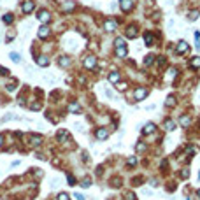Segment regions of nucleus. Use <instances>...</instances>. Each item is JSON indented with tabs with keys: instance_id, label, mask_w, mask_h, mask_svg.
I'll use <instances>...</instances> for the list:
<instances>
[{
	"instance_id": "12",
	"label": "nucleus",
	"mask_w": 200,
	"mask_h": 200,
	"mask_svg": "<svg viewBox=\"0 0 200 200\" xmlns=\"http://www.w3.org/2000/svg\"><path fill=\"white\" fill-rule=\"evenodd\" d=\"M104 28H105V32H114L116 28H118V21L116 20H105V23H104Z\"/></svg>"
},
{
	"instance_id": "52",
	"label": "nucleus",
	"mask_w": 200,
	"mask_h": 200,
	"mask_svg": "<svg viewBox=\"0 0 200 200\" xmlns=\"http://www.w3.org/2000/svg\"><path fill=\"white\" fill-rule=\"evenodd\" d=\"M197 197H198V198H200V188H198V190H197Z\"/></svg>"
},
{
	"instance_id": "41",
	"label": "nucleus",
	"mask_w": 200,
	"mask_h": 200,
	"mask_svg": "<svg viewBox=\"0 0 200 200\" xmlns=\"http://www.w3.org/2000/svg\"><path fill=\"white\" fill-rule=\"evenodd\" d=\"M125 197H127V200H137L135 193H132V191H128V193H127V195H125Z\"/></svg>"
},
{
	"instance_id": "36",
	"label": "nucleus",
	"mask_w": 200,
	"mask_h": 200,
	"mask_svg": "<svg viewBox=\"0 0 200 200\" xmlns=\"http://www.w3.org/2000/svg\"><path fill=\"white\" fill-rule=\"evenodd\" d=\"M5 90H7V91H14V90H16V81H11V84L7 83V86H5Z\"/></svg>"
},
{
	"instance_id": "50",
	"label": "nucleus",
	"mask_w": 200,
	"mask_h": 200,
	"mask_svg": "<svg viewBox=\"0 0 200 200\" xmlns=\"http://www.w3.org/2000/svg\"><path fill=\"white\" fill-rule=\"evenodd\" d=\"M186 151H188V153H195V148H191V146H188V148H186Z\"/></svg>"
},
{
	"instance_id": "9",
	"label": "nucleus",
	"mask_w": 200,
	"mask_h": 200,
	"mask_svg": "<svg viewBox=\"0 0 200 200\" xmlns=\"http://www.w3.org/2000/svg\"><path fill=\"white\" fill-rule=\"evenodd\" d=\"M120 9L123 12H130L134 9V0H120Z\"/></svg>"
},
{
	"instance_id": "8",
	"label": "nucleus",
	"mask_w": 200,
	"mask_h": 200,
	"mask_svg": "<svg viewBox=\"0 0 200 200\" xmlns=\"http://www.w3.org/2000/svg\"><path fill=\"white\" fill-rule=\"evenodd\" d=\"M137 34H139L137 25H128V27H127V30H125V37H128V39H135Z\"/></svg>"
},
{
	"instance_id": "21",
	"label": "nucleus",
	"mask_w": 200,
	"mask_h": 200,
	"mask_svg": "<svg viewBox=\"0 0 200 200\" xmlns=\"http://www.w3.org/2000/svg\"><path fill=\"white\" fill-rule=\"evenodd\" d=\"M163 128L167 130V132L176 130V121H174V120H165V121H163Z\"/></svg>"
},
{
	"instance_id": "6",
	"label": "nucleus",
	"mask_w": 200,
	"mask_h": 200,
	"mask_svg": "<svg viewBox=\"0 0 200 200\" xmlns=\"http://www.w3.org/2000/svg\"><path fill=\"white\" fill-rule=\"evenodd\" d=\"M37 37H39V39H48V37H51V28L49 27H48V25H42V27H41V28L37 30Z\"/></svg>"
},
{
	"instance_id": "10",
	"label": "nucleus",
	"mask_w": 200,
	"mask_h": 200,
	"mask_svg": "<svg viewBox=\"0 0 200 200\" xmlns=\"http://www.w3.org/2000/svg\"><path fill=\"white\" fill-rule=\"evenodd\" d=\"M42 135H35V134H34V135H30V139H28V144L30 146H32V148H39V146H41V144H42Z\"/></svg>"
},
{
	"instance_id": "4",
	"label": "nucleus",
	"mask_w": 200,
	"mask_h": 200,
	"mask_svg": "<svg viewBox=\"0 0 200 200\" xmlns=\"http://www.w3.org/2000/svg\"><path fill=\"white\" fill-rule=\"evenodd\" d=\"M34 9H35V2H34V0H25V2L21 4V12L23 14H30Z\"/></svg>"
},
{
	"instance_id": "16",
	"label": "nucleus",
	"mask_w": 200,
	"mask_h": 200,
	"mask_svg": "<svg viewBox=\"0 0 200 200\" xmlns=\"http://www.w3.org/2000/svg\"><path fill=\"white\" fill-rule=\"evenodd\" d=\"M155 130H156V125L155 123H146L142 128V135H149V134H155Z\"/></svg>"
},
{
	"instance_id": "34",
	"label": "nucleus",
	"mask_w": 200,
	"mask_h": 200,
	"mask_svg": "<svg viewBox=\"0 0 200 200\" xmlns=\"http://www.w3.org/2000/svg\"><path fill=\"white\" fill-rule=\"evenodd\" d=\"M28 107H30V111H39L41 109V102H32Z\"/></svg>"
},
{
	"instance_id": "5",
	"label": "nucleus",
	"mask_w": 200,
	"mask_h": 200,
	"mask_svg": "<svg viewBox=\"0 0 200 200\" xmlns=\"http://www.w3.org/2000/svg\"><path fill=\"white\" fill-rule=\"evenodd\" d=\"M95 137H97V141H105L109 137V130L105 127H98L95 130Z\"/></svg>"
},
{
	"instance_id": "25",
	"label": "nucleus",
	"mask_w": 200,
	"mask_h": 200,
	"mask_svg": "<svg viewBox=\"0 0 200 200\" xmlns=\"http://www.w3.org/2000/svg\"><path fill=\"white\" fill-rule=\"evenodd\" d=\"M70 62H72V60H70L69 56H60V60H58V65L63 69V67H69V65H70Z\"/></svg>"
},
{
	"instance_id": "15",
	"label": "nucleus",
	"mask_w": 200,
	"mask_h": 200,
	"mask_svg": "<svg viewBox=\"0 0 200 200\" xmlns=\"http://www.w3.org/2000/svg\"><path fill=\"white\" fill-rule=\"evenodd\" d=\"M179 125H181L183 128H188V127L191 125V116H188V114H183L181 118H179Z\"/></svg>"
},
{
	"instance_id": "3",
	"label": "nucleus",
	"mask_w": 200,
	"mask_h": 200,
	"mask_svg": "<svg viewBox=\"0 0 200 200\" xmlns=\"http://www.w3.org/2000/svg\"><path fill=\"white\" fill-rule=\"evenodd\" d=\"M83 65H84V69H88V70H93V69L97 67V56H95V55H88V56L84 58Z\"/></svg>"
},
{
	"instance_id": "31",
	"label": "nucleus",
	"mask_w": 200,
	"mask_h": 200,
	"mask_svg": "<svg viewBox=\"0 0 200 200\" xmlns=\"http://www.w3.org/2000/svg\"><path fill=\"white\" fill-rule=\"evenodd\" d=\"M176 74H177V69H176V67H170V69H169V72H167V77H165V79L169 81V79H172Z\"/></svg>"
},
{
	"instance_id": "26",
	"label": "nucleus",
	"mask_w": 200,
	"mask_h": 200,
	"mask_svg": "<svg viewBox=\"0 0 200 200\" xmlns=\"http://www.w3.org/2000/svg\"><path fill=\"white\" fill-rule=\"evenodd\" d=\"M190 67H191V69H195V70H197V69H200V56H193L191 60H190Z\"/></svg>"
},
{
	"instance_id": "11",
	"label": "nucleus",
	"mask_w": 200,
	"mask_h": 200,
	"mask_svg": "<svg viewBox=\"0 0 200 200\" xmlns=\"http://www.w3.org/2000/svg\"><path fill=\"white\" fill-rule=\"evenodd\" d=\"M188 49H190V46H188L186 41H179V42L176 44V53H177V55H184Z\"/></svg>"
},
{
	"instance_id": "37",
	"label": "nucleus",
	"mask_w": 200,
	"mask_h": 200,
	"mask_svg": "<svg viewBox=\"0 0 200 200\" xmlns=\"http://www.w3.org/2000/svg\"><path fill=\"white\" fill-rule=\"evenodd\" d=\"M67 181H69V184H70V186L76 184V177H74L72 174H67Z\"/></svg>"
},
{
	"instance_id": "7",
	"label": "nucleus",
	"mask_w": 200,
	"mask_h": 200,
	"mask_svg": "<svg viewBox=\"0 0 200 200\" xmlns=\"http://www.w3.org/2000/svg\"><path fill=\"white\" fill-rule=\"evenodd\" d=\"M35 62L39 67H42V69H46V67H49L51 65V58L48 56V55H41V56L35 58Z\"/></svg>"
},
{
	"instance_id": "20",
	"label": "nucleus",
	"mask_w": 200,
	"mask_h": 200,
	"mask_svg": "<svg viewBox=\"0 0 200 200\" xmlns=\"http://www.w3.org/2000/svg\"><path fill=\"white\" fill-rule=\"evenodd\" d=\"M176 104H177L176 97H174V95H169V97H167V100H165V107H167V109H172Z\"/></svg>"
},
{
	"instance_id": "24",
	"label": "nucleus",
	"mask_w": 200,
	"mask_h": 200,
	"mask_svg": "<svg viewBox=\"0 0 200 200\" xmlns=\"http://www.w3.org/2000/svg\"><path fill=\"white\" fill-rule=\"evenodd\" d=\"M2 21L5 23V25H11V23L14 21V14L12 12H5V14L2 16Z\"/></svg>"
},
{
	"instance_id": "28",
	"label": "nucleus",
	"mask_w": 200,
	"mask_h": 200,
	"mask_svg": "<svg viewBox=\"0 0 200 200\" xmlns=\"http://www.w3.org/2000/svg\"><path fill=\"white\" fill-rule=\"evenodd\" d=\"M56 137H58V141H60V142H63L65 139H69V132H67V130H60Z\"/></svg>"
},
{
	"instance_id": "51",
	"label": "nucleus",
	"mask_w": 200,
	"mask_h": 200,
	"mask_svg": "<svg viewBox=\"0 0 200 200\" xmlns=\"http://www.w3.org/2000/svg\"><path fill=\"white\" fill-rule=\"evenodd\" d=\"M165 4H167V5H172L174 2H172V0H165Z\"/></svg>"
},
{
	"instance_id": "19",
	"label": "nucleus",
	"mask_w": 200,
	"mask_h": 200,
	"mask_svg": "<svg viewBox=\"0 0 200 200\" xmlns=\"http://www.w3.org/2000/svg\"><path fill=\"white\" fill-rule=\"evenodd\" d=\"M69 111H70L72 114H79V112H81V105H79L77 102H70V104H69Z\"/></svg>"
},
{
	"instance_id": "30",
	"label": "nucleus",
	"mask_w": 200,
	"mask_h": 200,
	"mask_svg": "<svg viewBox=\"0 0 200 200\" xmlns=\"http://www.w3.org/2000/svg\"><path fill=\"white\" fill-rule=\"evenodd\" d=\"M116 88H118V91H127V90H128V83H127V81H123V83L120 81Z\"/></svg>"
},
{
	"instance_id": "17",
	"label": "nucleus",
	"mask_w": 200,
	"mask_h": 200,
	"mask_svg": "<svg viewBox=\"0 0 200 200\" xmlns=\"http://www.w3.org/2000/svg\"><path fill=\"white\" fill-rule=\"evenodd\" d=\"M114 55L116 58H127V55H128V49H127V46H121V48H114Z\"/></svg>"
},
{
	"instance_id": "27",
	"label": "nucleus",
	"mask_w": 200,
	"mask_h": 200,
	"mask_svg": "<svg viewBox=\"0 0 200 200\" xmlns=\"http://www.w3.org/2000/svg\"><path fill=\"white\" fill-rule=\"evenodd\" d=\"M9 58L14 62V63H21V56H20V53H16V51H12V53H9Z\"/></svg>"
},
{
	"instance_id": "29",
	"label": "nucleus",
	"mask_w": 200,
	"mask_h": 200,
	"mask_svg": "<svg viewBox=\"0 0 200 200\" xmlns=\"http://www.w3.org/2000/svg\"><path fill=\"white\" fill-rule=\"evenodd\" d=\"M155 55H148V56L144 58V67H149V65H153V62H155Z\"/></svg>"
},
{
	"instance_id": "54",
	"label": "nucleus",
	"mask_w": 200,
	"mask_h": 200,
	"mask_svg": "<svg viewBox=\"0 0 200 200\" xmlns=\"http://www.w3.org/2000/svg\"><path fill=\"white\" fill-rule=\"evenodd\" d=\"M198 179H200V170H198Z\"/></svg>"
},
{
	"instance_id": "1",
	"label": "nucleus",
	"mask_w": 200,
	"mask_h": 200,
	"mask_svg": "<svg viewBox=\"0 0 200 200\" xmlns=\"http://www.w3.org/2000/svg\"><path fill=\"white\" fill-rule=\"evenodd\" d=\"M148 95H149V90L146 86H137L135 91H134V100L135 102H142V100H146Z\"/></svg>"
},
{
	"instance_id": "53",
	"label": "nucleus",
	"mask_w": 200,
	"mask_h": 200,
	"mask_svg": "<svg viewBox=\"0 0 200 200\" xmlns=\"http://www.w3.org/2000/svg\"><path fill=\"white\" fill-rule=\"evenodd\" d=\"M2 141H4V137H2V135H0V144H2Z\"/></svg>"
},
{
	"instance_id": "33",
	"label": "nucleus",
	"mask_w": 200,
	"mask_h": 200,
	"mask_svg": "<svg viewBox=\"0 0 200 200\" xmlns=\"http://www.w3.org/2000/svg\"><path fill=\"white\" fill-rule=\"evenodd\" d=\"M121 46H127V44H125V39L118 37V39L114 41V48H121Z\"/></svg>"
},
{
	"instance_id": "49",
	"label": "nucleus",
	"mask_w": 200,
	"mask_h": 200,
	"mask_svg": "<svg viewBox=\"0 0 200 200\" xmlns=\"http://www.w3.org/2000/svg\"><path fill=\"white\" fill-rule=\"evenodd\" d=\"M9 74V70L7 69H4V67H0V76H7Z\"/></svg>"
},
{
	"instance_id": "14",
	"label": "nucleus",
	"mask_w": 200,
	"mask_h": 200,
	"mask_svg": "<svg viewBox=\"0 0 200 200\" xmlns=\"http://www.w3.org/2000/svg\"><path fill=\"white\" fill-rule=\"evenodd\" d=\"M76 7H77V4H76L74 0H65L63 2V11L65 12H72V11H76Z\"/></svg>"
},
{
	"instance_id": "2",
	"label": "nucleus",
	"mask_w": 200,
	"mask_h": 200,
	"mask_svg": "<svg viewBox=\"0 0 200 200\" xmlns=\"http://www.w3.org/2000/svg\"><path fill=\"white\" fill-rule=\"evenodd\" d=\"M37 20L42 23V25H48V23L51 21V12L48 9H41V11L37 12Z\"/></svg>"
},
{
	"instance_id": "18",
	"label": "nucleus",
	"mask_w": 200,
	"mask_h": 200,
	"mask_svg": "<svg viewBox=\"0 0 200 200\" xmlns=\"http://www.w3.org/2000/svg\"><path fill=\"white\" fill-rule=\"evenodd\" d=\"M144 44H146V46H155V37H153L151 32H146V34H144Z\"/></svg>"
},
{
	"instance_id": "43",
	"label": "nucleus",
	"mask_w": 200,
	"mask_h": 200,
	"mask_svg": "<svg viewBox=\"0 0 200 200\" xmlns=\"http://www.w3.org/2000/svg\"><path fill=\"white\" fill-rule=\"evenodd\" d=\"M44 81H48V83H51V84H53V83L56 81V77H53V76H44Z\"/></svg>"
},
{
	"instance_id": "23",
	"label": "nucleus",
	"mask_w": 200,
	"mask_h": 200,
	"mask_svg": "<svg viewBox=\"0 0 200 200\" xmlns=\"http://www.w3.org/2000/svg\"><path fill=\"white\" fill-rule=\"evenodd\" d=\"M198 16H200V9H193V11L188 12V20H190V21H195V20H198Z\"/></svg>"
},
{
	"instance_id": "48",
	"label": "nucleus",
	"mask_w": 200,
	"mask_h": 200,
	"mask_svg": "<svg viewBox=\"0 0 200 200\" xmlns=\"http://www.w3.org/2000/svg\"><path fill=\"white\" fill-rule=\"evenodd\" d=\"M14 37H16V34H14V32H9V34H7V42H11V41H12Z\"/></svg>"
},
{
	"instance_id": "40",
	"label": "nucleus",
	"mask_w": 200,
	"mask_h": 200,
	"mask_svg": "<svg viewBox=\"0 0 200 200\" xmlns=\"http://www.w3.org/2000/svg\"><path fill=\"white\" fill-rule=\"evenodd\" d=\"M56 200H70V198H69V195H67V193H60V195L56 197Z\"/></svg>"
},
{
	"instance_id": "38",
	"label": "nucleus",
	"mask_w": 200,
	"mask_h": 200,
	"mask_svg": "<svg viewBox=\"0 0 200 200\" xmlns=\"http://www.w3.org/2000/svg\"><path fill=\"white\" fill-rule=\"evenodd\" d=\"M127 163H128V167H134V165L137 163V158L135 156H130L128 160H127Z\"/></svg>"
},
{
	"instance_id": "22",
	"label": "nucleus",
	"mask_w": 200,
	"mask_h": 200,
	"mask_svg": "<svg viewBox=\"0 0 200 200\" xmlns=\"http://www.w3.org/2000/svg\"><path fill=\"white\" fill-rule=\"evenodd\" d=\"M11 120H20V116L9 112V114H5V116H2V118H0V125H4L5 121H11Z\"/></svg>"
},
{
	"instance_id": "32",
	"label": "nucleus",
	"mask_w": 200,
	"mask_h": 200,
	"mask_svg": "<svg viewBox=\"0 0 200 200\" xmlns=\"http://www.w3.org/2000/svg\"><path fill=\"white\" fill-rule=\"evenodd\" d=\"M146 148H148V146H146L142 141H139V144L135 146V151H137V153H142V151H146Z\"/></svg>"
},
{
	"instance_id": "47",
	"label": "nucleus",
	"mask_w": 200,
	"mask_h": 200,
	"mask_svg": "<svg viewBox=\"0 0 200 200\" xmlns=\"http://www.w3.org/2000/svg\"><path fill=\"white\" fill-rule=\"evenodd\" d=\"M105 97H109L111 100H114V93L111 91V90H105Z\"/></svg>"
},
{
	"instance_id": "46",
	"label": "nucleus",
	"mask_w": 200,
	"mask_h": 200,
	"mask_svg": "<svg viewBox=\"0 0 200 200\" xmlns=\"http://www.w3.org/2000/svg\"><path fill=\"white\" fill-rule=\"evenodd\" d=\"M74 198H76V200H86L83 193H74Z\"/></svg>"
},
{
	"instance_id": "13",
	"label": "nucleus",
	"mask_w": 200,
	"mask_h": 200,
	"mask_svg": "<svg viewBox=\"0 0 200 200\" xmlns=\"http://www.w3.org/2000/svg\"><path fill=\"white\" fill-rule=\"evenodd\" d=\"M109 79V83H112V84H116V83H120L121 81V72H118V70H112L111 74L107 76Z\"/></svg>"
},
{
	"instance_id": "45",
	"label": "nucleus",
	"mask_w": 200,
	"mask_h": 200,
	"mask_svg": "<svg viewBox=\"0 0 200 200\" xmlns=\"http://www.w3.org/2000/svg\"><path fill=\"white\" fill-rule=\"evenodd\" d=\"M58 183H60V177H53V181H51V188H56Z\"/></svg>"
},
{
	"instance_id": "44",
	"label": "nucleus",
	"mask_w": 200,
	"mask_h": 200,
	"mask_svg": "<svg viewBox=\"0 0 200 200\" xmlns=\"http://www.w3.org/2000/svg\"><path fill=\"white\" fill-rule=\"evenodd\" d=\"M179 176H181V177H183V179H186V177H188V176H190V172H188V169H183V170H181V174H179Z\"/></svg>"
},
{
	"instance_id": "35",
	"label": "nucleus",
	"mask_w": 200,
	"mask_h": 200,
	"mask_svg": "<svg viewBox=\"0 0 200 200\" xmlns=\"http://www.w3.org/2000/svg\"><path fill=\"white\" fill-rule=\"evenodd\" d=\"M90 184H91V179L90 177H84L83 181H81V186H83V188H88Z\"/></svg>"
},
{
	"instance_id": "39",
	"label": "nucleus",
	"mask_w": 200,
	"mask_h": 200,
	"mask_svg": "<svg viewBox=\"0 0 200 200\" xmlns=\"http://www.w3.org/2000/svg\"><path fill=\"white\" fill-rule=\"evenodd\" d=\"M120 183H121V181H120V177H114V179H112V181H111V184L114 186V188H118V186H121V184H120Z\"/></svg>"
},
{
	"instance_id": "42",
	"label": "nucleus",
	"mask_w": 200,
	"mask_h": 200,
	"mask_svg": "<svg viewBox=\"0 0 200 200\" xmlns=\"http://www.w3.org/2000/svg\"><path fill=\"white\" fill-rule=\"evenodd\" d=\"M165 62H167V58L165 56H158V60H156V63L162 67V65H165Z\"/></svg>"
}]
</instances>
